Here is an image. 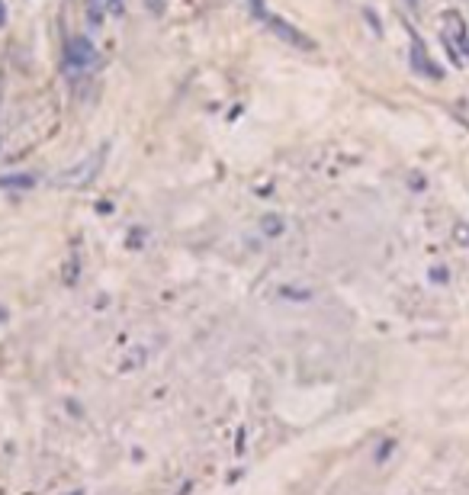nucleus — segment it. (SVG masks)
<instances>
[{"mask_svg": "<svg viewBox=\"0 0 469 495\" xmlns=\"http://www.w3.org/2000/svg\"><path fill=\"white\" fill-rule=\"evenodd\" d=\"M103 161H106V148H100V151H94L90 158H84L81 164H74L71 171H64L55 184L58 186H87L90 180L96 177V171L103 167Z\"/></svg>", "mask_w": 469, "mask_h": 495, "instance_id": "f257e3e1", "label": "nucleus"}, {"mask_svg": "<svg viewBox=\"0 0 469 495\" xmlns=\"http://www.w3.org/2000/svg\"><path fill=\"white\" fill-rule=\"evenodd\" d=\"M251 4L257 6V13H261V19L270 26V29L276 32V36L283 39V42L296 45V49H315V42L306 36V32H299V29H296V26H289L286 19H280V16H273V13H267V10H263V4H261V0H251Z\"/></svg>", "mask_w": 469, "mask_h": 495, "instance_id": "f03ea898", "label": "nucleus"}, {"mask_svg": "<svg viewBox=\"0 0 469 495\" xmlns=\"http://www.w3.org/2000/svg\"><path fill=\"white\" fill-rule=\"evenodd\" d=\"M64 55H68V61L74 64V68H84V71H90L96 61H100L94 42H90V39H84V36L68 39V49H64Z\"/></svg>", "mask_w": 469, "mask_h": 495, "instance_id": "7ed1b4c3", "label": "nucleus"}, {"mask_svg": "<svg viewBox=\"0 0 469 495\" xmlns=\"http://www.w3.org/2000/svg\"><path fill=\"white\" fill-rule=\"evenodd\" d=\"M126 10V0H87V13L94 23H100L103 13H122Z\"/></svg>", "mask_w": 469, "mask_h": 495, "instance_id": "20e7f679", "label": "nucleus"}, {"mask_svg": "<svg viewBox=\"0 0 469 495\" xmlns=\"http://www.w3.org/2000/svg\"><path fill=\"white\" fill-rule=\"evenodd\" d=\"M411 64H415V71H421V74H428V77H440V71H437L434 61L424 55V45L418 42V39L411 42Z\"/></svg>", "mask_w": 469, "mask_h": 495, "instance_id": "39448f33", "label": "nucleus"}, {"mask_svg": "<svg viewBox=\"0 0 469 495\" xmlns=\"http://www.w3.org/2000/svg\"><path fill=\"white\" fill-rule=\"evenodd\" d=\"M453 241L460 248H469V222H456L453 225Z\"/></svg>", "mask_w": 469, "mask_h": 495, "instance_id": "423d86ee", "label": "nucleus"}, {"mask_svg": "<svg viewBox=\"0 0 469 495\" xmlns=\"http://www.w3.org/2000/svg\"><path fill=\"white\" fill-rule=\"evenodd\" d=\"M36 177H0V186H32Z\"/></svg>", "mask_w": 469, "mask_h": 495, "instance_id": "0eeeda50", "label": "nucleus"}, {"mask_svg": "<svg viewBox=\"0 0 469 495\" xmlns=\"http://www.w3.org/2000/svg\"><path fill=\"white\" fill-rule=\"evenodd\" d=\"M263 231H267V235H276V231H283V222L276 216H267L263 219Z\"/></svg>", "mask_w": 469, "mask_h": 495, "instance_id": "6e6552de", "label": "nucleus"}, {"mask_svg": "<svg viewBox=\"0 0 469 495\" xmlns=\"http://www.w3.org/2000/svg\"><path fill=\"white\" fill-rule=\"evenodd\" d=\"M430 280H434V283H447V280H450V270L434 267V270H430Z\"/></svg>", "mask_w": 469, "mask_h": 495, "instance_id": "1a4fd4ad", "label": "nucleus"}, {"mask_svg": "<svg viewBox=\"0 0 469 495\" xmlns=\"http://www.w3.org/2000/svg\"><path fill=\"white\" fill-rule=\"evenodd\" d=\"M148 6H154V13L164 10V4H161V0H148Z\"/></svg>", "mask_w": 469, "mask_h": 495, "instance_id": "9d476101", "label": "nucleus"}, {"mask_svg": "<svg viewBox=\"0 0 469 495\" xmlns=\"http://www.w3.org/2000/svg\"><path fill=\"white\" fill-rule=\"evenodd\" d=\"M6 23V6H4V0H0V26Z\"/></svg>", "mask_w": 469, "mask_h": 495, "instance_id": "9b49d317", "label": "nucleus"}]
</instances>
